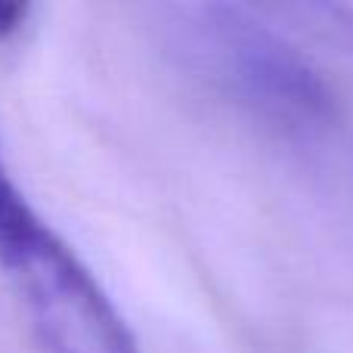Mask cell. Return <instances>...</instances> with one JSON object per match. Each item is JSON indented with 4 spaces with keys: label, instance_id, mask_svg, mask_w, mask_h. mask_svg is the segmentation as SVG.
I'll list each match as a JSON object with an SVG mask.
<instances>
[{
    "label": "cell",
    "instance_id": "6da1fadb",
    "mask_svg": "<svg viewBox=\"0 0 353 353\" xmlns=\"http://www.w3.org/2000/svg\"><path fill=\"white\" fill-rule=\"evenodd\" d=\"M189 50L199 72L251 118L285 134L323 128L332 90L319 72L254 10L201 6L189 22Z\"/></svg>",
    "mask_w": 353,
    "mask_h": 353
},
{
    "label": "cell",
    "instance_id": "3957f363",
    "mask_svg": "<svg viewBox=\"0 0 353 353\" xmlns=\"http://www.w3.org/2000/svg\"><path fill=\"white\" fill-rule=\"evenodd\" d=\"M261 16H273L292 28L353 53V10L329 3H294V6H261Z\"/></svg>",
    "mask_w": 353,
    "mask_h": 353
},
{
    "label": "cell",
    "instance_id": "5b68a950",
    "mask_svg": "<svg viewBox=\"0 0 353 353\" xmlns=\"http://www.w3.org/2000/svg\"><path fill=\"white\" fill-rule=\"evenodd\" d=\"M31 16L28 3H0V41H10L25 28Z\"/></svg>",
    "mask_w": 353,
    "mask_h": 353
},
{
    "label": "cell",
    "instance_id": "277c9868",
    "mask_svg": "<svg viewBox=\"0 0 353 353\" xmlns=\"http://www.w3.org/2000/svg\"><path fill=\"white\" fill-rule=\"evenodd\" d=\"M37 220H41V214L31 208L28 195L12 180L10 168L3 161V152H0V248L12 239H19L22 232H28Z\"/></svg>",
    "mask_w": 353,
    "mask_h": 353
},
{
    "label": "cell",
    "instance_id": "7a4b0ae2",
    "mask_svg": "<svg viewBox=\"0 0 353 353\" xmlns=\"http://www.w3.org/2000/svg\"><path fill=\"white\" fill-rule=\"evenodd\" d=\"M0 273L47 353H140L99 279L43 217L0 248Z\"/></svg>",
    "mask_w": 353,
    "mask_h": 353
}]
</instances>
